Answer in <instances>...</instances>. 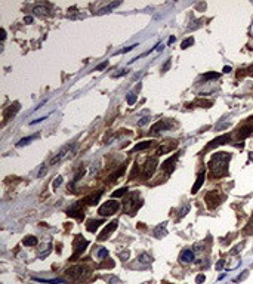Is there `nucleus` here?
I'll return each mask as SVG.
<instances>
[{
	"label": "nucleus",
	"mask_w": 253,
	"mask_h": 284,
	"mask_svg": "<svg viewBox=\"0 0 253 284\" xmlns=\"http://www.w3.org/2000/svg\"><path fill=\"white\" fill-rule=\"evenodd\" d=\"M231 160V154L229 153H216L213 154L210 161H209V169L212 172V176L215 178H220V176L226 175L228 170V163Z\"/></svg>",
	"instance_id": "nucleus-1"
},
{
	"label": "nucleus",
	"mask_w": 253,
	"mask_h": 284,
	"mask_svg": "<svg viewBox=\"0 0 253 284\" xmlns=\"http://www.w3.org/2000/svg\"><path fill=\"white\" fill-rule=\"evenodd\" d=\"M142 203H144V201L139 198V194H138V192H132V194L124 200V212H126L127 215H132L133 216L135 212L142 206Z\"/></svg>",
	"instance_id": "nucleus-2"
},
{
	"label": "nucleus",
	"mask_w": 253,
	"mask_h": 284,
	"mask_svg": "<svg viewBox=\"0 0 253 284\" xmlns=\"http://www.w3.org/2000/svg\"><path fill=\"white\" fill-rule=\"evenodd\" d=\"M87 244H89V241H87V240H85L81 235L76 237V238H74V243H73V246H74V255L70 257V260H74L76 257H79L80 255L83 253V252L86 250Z\"/></svg>",
	"instance_id": "nucleus-3"
},
{
	"label": "nucleus",
	"mask_w": 253,
	"mask_h": 284,
	"mask_svg": "<svg viewBox=\"0 0 253 284\" xmlns=\"http://www.w3.org/2000/svg\"><path fill=\"white\" fill-rule=\"evenodd\" d=\"M119 207H120L119 201L110 200V201H107V203H104L102 206H101L99 210H98V213H99L101 216H110V215L116 213V212L119 210Z\"/></svg>",
	"instance_id": "nucleus-4"
},
{
	"label": "nucleus",
	"mask_w": 253,
	"mask_h": 284,
	"mask_svg": "<svg viewBox=\"0 0 253 284\" xmlns=\"http://www.w3.org/2000/svg\"><path fill=\"white\" fill-rule=\"evenodd\" d=\"M204 201H206V204H207V207H209V209H216V207L220 204L222 198H220V196L218 194V191H210V192H207L206 194Z\"/></svg>",
	"instance_id": "nucleus-5"
},
{
	"label": "nucleus",
	"mask_w": 253,
	"mask_h": 284,
	"mask_svg": "<svg viewBox=\"0 0 253 284\" xmlns=\"http://www.w3.org/2000/svg\"><path fill=\"white\" fill-rule=\"evenodd\" d=\"M155 166H157V158L155 157H151V158H148L144 164V167H142V173H141V178L144 176V179H148L150 176L154 173V170H155Z\"/></svg>",
	"instance_id": "nucleus-6"
},
{
	"label": "nucleus",
	"mask_w": 253,
	"mask_h": 284,
	"mask_svg": "<svg viewBox=\"0 0 253 284\" xmlns=\"http://www.w3.org/2000/svg\"><path fill=\"white\" fill-rule=\"evenodd\" d=\"M74 148H76V145H65V147H62L59 153H58V154H56V156H55L52 160H50V164L53 166V164H56V163L62 161L64 158H67V157L73 153Z\"/></svg>",
	"instance_id": "nucleus-7"
},
{
	"label": "nucleus",
	"mask_w": 253,
	"mask_h": 284,
	"mask_svg": "<svg viewBox=\"0 0 253 284\" xmlns=\"http://www.w3.org/2000/svg\"><path fill=\"white\" fill-rule=\"evenodd\" d=\"M252 132H253V118H250L246 124H243V126L238 129L237 136H238V139H244V138H247Z\"/></svg>",
	"instance_id": "nucleus-8"
},
{
	"label": "nucleus",
	"mask_w": 253,
	"mask_h": 284,
	"mask_svg": "<svg viewBox=\"0 0 253 284\" xmlns=\"http://www.w3.org/2000/svg\"><path fill=\"white\" fill-rule=\"evenodd\" d=\"M117 225H119V221H117V219H116V221H113V222H110L105 226V228H104V231L99 234L98 240H99V241H104V240H107V238L110 237V234H111V232H113V231L117 228Z\"/></svg>",
	"instance_id": "nucleus-9"
},
{
	"label": "nucleus",
	"mask_w": 253,
	"mask_h": 284,
	"mask_svg": "<svg viewBox=\"0 0 253 284\" xmlns=\"http://www.w3.org/2000/svg\"><path fill=\"white\" fill-rule=\"evenodd\" d=\"M20 111V104L18 102H13L12 105H9L6 110H5V123L7 122V120H11L12 117H15V114Z\"/></svg>",
	"instance_id": "nucleus-10"
},
{
	"label": "nucleus",
	"mask_w": 253,
	"mask_h": 284,
	"mask_svg": "<svg viewBox=\"0 0 253 284\" xmlns=\"http://www.w3.org/2000/svg\"><path fill=\"white\" fill-rule=\"evenodd\" d=\"M83 272H85V266H81V265H79V266H73V268H70V269H67V275L70 278H73V280H76V278H80L83 277Z\"/></svg>",
	"instance_id": "nucleus-11"
},
{
	"label": "nucleus",
	"mask_w": 253,
	"mask_h": 284,
	"mask_svg": "<svg viewBox=\"0 0 253 284\" xmlns=\"http://www.w3.org/2000/svg\"><path fill=\"white\" fill-rule=\"evenodd\" d=\"M229 139H231V136L229 135H222V136H219V138H216V139H213L210 144H207L206 149L216 148V147H219V145H224V144H226V142H229Z\"/></svg>",
	"instance_id": "nucleus-12"
},
{
	"label": "nucleus",
	"mask_w": 253,
	"mask_h": 284,
	"mask_svg": "<svg viewBox=\"0 0 253 284\" xmlns=\"http://www.w3.org/2000/svg\"><path fill=\"white\" fill-rule=\"evenodd\" d=\"M178 156H179V153H178V154H173L172 157H169V158L166 160V161H164L163 164H161V169H163V170H166L167 173H172V172H173V169H175V166H173V164H175V161H176V158H178Z\"/></svg>",
	"instance_id": "nucleus-13"
},
{
	"label": "nucleus",
	"mask_w": 253,
	"mask_h": 284,
	"mask_svg": "<svg viewBox=\"0 0 253 284\" xmlns=\"http://www.w3.org/2000/svg\"><path fill=\"white\" fill-rule=\"evenodd\" d=\"M67 215L68 216H74V217H79V219H81L83 217V210H81V203H77L74 204L71 209L67 210Z\"/></svg>",
	"instance_id": "nucleus-14"
},
{
	"label": "nucleus",
	"mask_w": 253,
	"mask_h": 284,
	"mask_svg": "<svg viewBox=\"0 0 253 284\" xmlns=\"http://www.w3.org/2000/svg\"><path fill=\"white\" fill-rule=\"evenodd\" d=\"M181 262H184V264H188V262H193L194 260V252L191 249H185V250L181 252Z\"/></svg>",
	"instance_id": "nucleus-15"
},
{
	"label": "nucleus",
	"mask_w": 253,
	"mask_h": 284,
	"mask_svg": "<svg viewBox=\"0 0 253 284\" xmlns=\"http://www.w3.org/2000/svg\"><path fill=\"white\" fill-rule=\"evenodd\" d=\"M170 127V122L169 120H160V122H157L155 124H154L153 127H151V132H160V130H166V129Z\"/></svg>",
	"instance_id": "nucleus-16"
},
{
	"label": "nucleus",
	"mask_w": 253,
	"mask_h": 284,
	"mask_svg": "<svg viewBox=\"0 0 253 284\" xmlns=\"http://www.w3.org/2000/svg\"><path fill=\"white\" fill-rule=\"evenodd\" d=\"M154 237H157V238H161V237H166L167 234V230H166V223H160L157 225L155 228H154Z\"/></svg>",
	"instance_id": "nucleus-17"
},
{
	"label": "nucleus",
	"mask_w": 253,
	"mask_h": 284,
	"mask_svg": "<svg viewBox=\"0 0 253 284\" xmlns=\"http://www.w3.org/2000/svg\"><path fill=\"white\" fill-rule=\"evenodd\" d=\"M203 182H204V172H201L198 176H197V181H195V183H194L193 187V194H197L198 192L200 187L203 185Z\"/></svg>",
	"instance_id": "nucleus-18"
},
{
	"label": "nucleus",
	"mask_w": 253,
	"mask_h": 284,
	"mask_svg": "<svg viewBox=\"0 0 253 284\" xmlns=\"http://www.w3.org/2000/svg\"><path fill=\"white\" fill-rule=\"evenodd\" d=\"M120 3L121 2H113V3H110L108 6H105V7H102V9H99V12H98V15H104V14H108L111 9H114V7H117V6H120Z\"/></svg>",
	"instance_id": "nucleus-19"
},
{
	"label": "nucleus",
	"mask_w": 253,
	"mask_h": 284,
	"mask_svg": "<svg viewBox=\"0 0 253 284\" xmlns=\"http://www.w3.org/2000/svg\"><path fill=\"white\" fill-rule=\"evenodd\" d=\"M101 223H102V221H87V231H89V232H95V231L98 230V226H99Z\"/></svg>",
	"instance_id": "nucleus-20"
},
{
	"label": "nucleus",
	"mask_w": 253,
	"mask_h": 284,
	"mask_svg": "<svg viewBox=\"0 0 253 284\" xmlns=\"http://www.w3.org/2000/svg\"><path fill=\"white\" fill-rule=\"evenodd\" d=\"M153 144V141H145V142H139V144H136L135 147L132 148V153H136V151H141V149H146L150 145Z\"/></svg>",
	"instance_id": "nucleus-21"
},
{
	"label": "nucleus",
	"mask_w": 253,
	"mask_h": 284,
	"mask_svg": "<svg viewBox=\"0 0 253 284\" xmlns=\"http://www.w3.org/2000/svg\"><path fill=\"white\" fill-rule=\"evenodd\" d=\"M47 167H49L47 163H43V164L39 167V170L36 172V178H43V176L47 173Z\"/></svg>",
	"instance_id": "nucleus-22"
},
{
	"label": "nucleus",
	"mask_w": 253,
	"mask_h": 284,
	"mask_svg": "<svg viewBox=\"0 0 253 284\" xmlns=\"http://www.w3.org/2000/svg\"><path fill=\"white\" fill-rule=\"evenodd\" d=\"M33 12L36 15H46L47 14V7L43 6V5H37V6H34Z\"/></svg>",
	"instance_id": "nucleus-23"
},
{
	"label": "nucleus",
	"mask_w": 253,
	"mask_h": 284,
	"mask_svg": "<svg viewBox=\"0 0 253 284\" xmlns=\"http://www.w3.org/2000/svg\"><path fill=\"white\" fill-rule=\"evenodd\" d=\"M37 136H39V135H31V136H27V138H22V139H21V141L18 142L16 145H18V147H24V145H27V144H30L33 139H36Z\"/></svg>",
	"instance_id": "nucleus-24"
},
{
	"label": "nucleus",
	"mask_w": 253,
	"mask_h": 284,
	"mask_svg": "<svg viewBox=\"0 0 253 284\" xmlns=\"http://www.w3.org/2000/svg\"><path fill=\"white\" fill-rule=\"evenodd\" d=\"M101 194H102V192L99 191V192H98L96 196L93 194V196H90V197H87V198H85V201H87V204H96V203H98V200H99Z\"/></svg>",
	"instance_id": "nucleus-25"
},
{
	"label": "nucleus",
	"mask_w": 253,
	"mask_h": 284,
	"mask_svg": "<svg viewBox=\"0 0 253 284\" xmlns=\"http://www.w3.org/2000/svg\"><path fill=\"white\" fill-rule=\"evenodd\" d=\"M22 243H24V246H36L37 244V238L33 235H28L27 238H24Z\"/></svg>",
	"instance_id": "nucleus-26"
},
{
	"label": "nucleus",
	"mask_w": 253,
	"mask_h": 284,
	"mask_svg": "<svg viewBox=\"0 0 253 284\" xmlns=\"http://www.w3.org/2000/svg\"><path fill=\"white\" fill-rule=\"evenodd\" d=\"M193 43H194V39L193 37H188V39H185V40L181 43V47H182V49H186L188 46H191Z\"/></svg>",
	"instance_id": "nucleus-27"
},
{
	"label": "nucleus",
	"mask_w": 253,
	"mask_h": 284,
	"mask_svg": "<svg viewBox=\"0 0 253 284\" xmlns=\"http://www.w3.org/2000/svg\"><path fill=\"white\" fill-rule=\"evenodd\" d=\"M126 101H127V104H130V105H133V104L136 102V95L133 93V92H129V93H127Z\"/></svg>",
	"instance_id": "nucleus-28"
},
{
	"label": "nucleus",
	"mask_w": 253,
	"mask_h": 284,
	"mask_svg": "<svg viewBox=\"0 0 253 284\" xmlns=\"http://www.w3.org/2000/svg\"><path fill=\"white\" fill-rule=\"evenodd\" d=\"M138 260H139L141 264H142V262H144V264H150V262H151L153 259H151V257L148 256L146 253H144V255H141V256L138 257Z\"/></svg>",
	"instance_id": "nucleus-29"
},
{
	"label": "nucleus",
	"mask_w": 253,
	"mask_h": 284,
	"mask_svg": "<svg viewBox=\"0 0 253 284\" xmlns=\"http://www.w3.org/2000/svg\"><path fill=\"white\" fill-rule=\"evenodd\" d=\"M188 212H190V206L186 204V206H184V207H182V209L179 210V215H178V219H182V217L185 216V215L188 213Z\"/></svg>",
	"instance_id": "nucleus-30"
},
{
	"label": "nucleus",
	"mask_w": 253,
	"mask_h": 284,
	"mask_svg": "<svg viewBox=\"0 0 253 284\" xmlns=\"http://www.w3.org/2000/svg\"><path fill=\"white\" fill-rule=\"evenodd\" d=\"M49 252H50V246H49V244H47V246H43V247H41V252L39 253V256L45 257L46 255H49Z\"/></svg>",
	"instance_id": "nucleus-31"
},
{
	"label": "nucleus",
	"mask_w": 253,
	"mask_h": 284,
	"mask_svg": "<svg viewBox=\"0 0 253 284\" xmlns=\"http://www.w3.org/2000/svg\"><path fill=\"white\" fill-rule=\"evenodd\" d=\"M107 256H108V250H107V249H102V247H101L99 250L96 252V257H99V259L107 257Z\"/></svg>",
	"instance_id": "nucleus-32"
},
{
	"label": "nucleus",
	"mask_w": 253,
	"mask_h": 284,
	"mask_svg": "<svg viewBox=\"0 0 253 284\" xmlns=\"http://www.w3.org/2000/svg\"><path fill=\"white\" fill-rule=\"evenodd\" d=\"M219 74H216V73H207V74H203L201 75V79L203 80H209V79H218Z\"/></svg>",
	"instance_id": "nucleus-33"
},
{
	"label": "nucleus",
	"mask_w": 253,
	"mask_h": 284,
	"mask_svg": "<svg viewBox=\"0 0 253 284\" xmlns=\"http://www.w3.org/2000/svg\"><path fill=\"white\" fill-rule=\"evenodd\" d=\"M172 149V147H166V145H163V147H160L159 151H157V156H161V154H164V153H167V151H170Z\"/></svg>",
	"instance_id": "nucleus-34"
},
{
	"label": "nucleus",
	"mask_w": 253,
	"mask_h": 284,
	"mask_svg": "<svg viewBox=\"0 0 253 284\" xmlns=\"http://www.w3.org/2000/svg\"><path fill=\"white\" fill-rule=\"evenodd\" d=\"M126 192H127V188H121V189H119V191H114L111 196L113 197H121L123 194H126Z\"/></svg>",
	"instance_id": "nucleus-35"
},
{
	"label": "nucleus",
	"mask_w": 253,
	"mask_h": 284,
	"mask_svg": "<svg viewBox=\"0 0 253 284\" xmlns=\"http://www.w3.org/2000/svg\"><path fill=\"white\" fill-rule=\"evenodd\" d=\"M138 170H139V166L138 164H135L132 169V173H130V179H135V176L138 175Z\"/></svg>",
	"instance_id": "nucleus-36"
},
{
	"label": "nucleus",
	"mask_w": 253,
	"mask_h": 284,
	"mask_svg": "<svg viewBox=\"0 0 253 284\" xmlns=\"http://www.w3.org/2000/svg\"><path fill=\"white\" fill-rule=\"evenodd\" d=\"M247 275H249V271H243V272H241V275H240L238 278H235V280H234V281H235V283H238V281H241V280H243V278H246Z\"/></svg>",
	"instance_id": "nucleus-37"
},
{
	"label": "nucleus",
	"mask_w": 253,
	"mask_h": 284,
	"mask_svg": "<svg viewBox=\"0 0 253 284\" xmlns=\"http://www.w3.org/2000/svg\"><path fill=\"white\" fill-rule=\"evenodd\" d=\"M61 183H62V178H61V176H58V178H56V179L53 181V188L56 189V188H58V187L61 185Z\"/></svg>",
	"instance_id": "nucleus-38"
},
{
	"label": "nucleus",
	"mask_w": 253,
	"mask_h": 284,
	"mask_svg": "<svg viewBox=\"0 0 253 284\" xmlns=\"http://www.w3.org/2000/svg\"><path fill=\"white\" fill-rule=\"evenodd\" d=\"M136 47V45H133V46H127V47H124V49H121L120 52H117L116 55H119V54H126V52H129V50H132V49H135Z\"/></svg>",
	"instance_id": "nucleus-39"
},
{
	"label": "nucleus",
	"mask_w": 253,
	"mask_h": 284,
	"mask_svg": "<svg viewBox=\"0 0 253 284\" xmlns=\"http://www.w3.org/2000/svg\"><path fill=\"white\" fill-rule=\"evenodd\" d=\"M148 122H150V117H144V118H141L139 122H138V126H145Z\"/></svg>",
	"instance_id": "nucleus-40"
},
{
	"label": "nucleus",
	"mask_w": 253,
	"mask_h": 284,
	"mask_svg": "<svg viewBox=\"0 0 253 284\" xmlns=\"http://www.w3.org/2000/svg\"><path fill=\"white\" fill-rule=\"evenodd\" d=\"M204 280H206V277H204L203 274H198V275H197V278H195V281H197V284L204 283Z\"/></svg>",
	"instance_id": "nucleus-41"
},
{
	"label": "nucleus",
	"mask_w": 253,
	"mask_h": 284,
	"mask_svg": "<svg viewBox=\"0 0 253 284\" xmlns=\"http://www.w3.org/2000/svg\"><path fill=\"white\" fill-rule=\"evenodd\" d=\"M127 74V70H121L120 73H116V74H113V77L114 79H117V77H123V75H126Z\"/></svg>",
	"instance_id": "nucleus-42"
},
{
	"label": "nucleus",
	"mask_w": 253,
	"mask_h": 284,
	"mask_svg": "<svg viewBox=\"0 0 253 284\" xmlns=\"http://www.w3.org/2000/svg\"><path fill=\"white\" fill-rule=\"evenodd\" d=\"M107 65H108V61H104V62H102V64H99L98 67L95 68V71H101V70H104V68H105Z\"/></svg>",
	"instance_id": "nucleus-43"
},
{
	"label": "nucleus",
	"mask_w": 253,
	"mask_h": 284,
	"mask_svg": "<svg viewBox=\"0 0 253 284\" xmlns=\"http://www.w3.org/2000/svg\"><path fill=\"white\" fill-rule=\"evenodd\" d=\"M129 255H130V253H129V252H123V253H120V255H119V256L120 257H121V259H123V260H126V259H127V257H129Z\"/></svg>",
	"instance_id": "nucleus-44"
},
{
	"label": "nucleus",
	"mask_w": 253,
	"mask_h": 284,
	"mask_svg": "<svg viewBox=\"0 0 253 284\" xmlns=\"http://www.w3.org/2000/svg\"><path fill=\"white\" fill-rule=\"evenodd\" d=\"M170 64H172V61H170V59H169V61L166 62V64H164V65H163V71H167V70H169V68H170Z\"/></svg>",
	"instance_id": "nucleus-45"
},
{
	"label": "nucleus",
	"mask_w": 253,
	"mask_h": 284,
	"mask_svg": "<svg viewBox=\"0 0 253 284\" xmlns=\"http://www.w3.org/2000/svg\"><path fill=\"white\" fill-rule=\"evenodd\" d=\"M45 118H47V117H40V118H37V120H33V122H31V124H36V123H40V122H43Z\"/></svg>",
	"instance_id": "nucleus-46"
},
{
	"label": "nucleus",
	"mask_w": 253,
	"mask_h": 284,
	"mask_svg": "<svg viewBox=\"0 0 253 284\" xmlns=\"http://www.w3.org/2000/svg\"><path fill=\"white\" fill-rule=\"evenodd\" d=\"M24 21H25L27 24H31V22H33V18H31V16H25V18H24Z\"/></svg>",
	"instance_id": "nucleus-47"
},
{
	"label": "nucleus",
	"mask_w": 253,
	"mask_h": 284,
	"mask_svg": "<svg viewBox=\"0 0 253 284\" xmlns=\"http://www.w3.org/2000/svg\"><path fill=\"white\" fill-rule=\"evenodd\" d=\"M222 266H224V260H220V262H218V264H216V268H218V269H220Z\"/></svg>",
	"instance_id": "nucleus-48"
},
{
	"label": "nucleus",
	"mask_w": 253,
	"mask_h": 284,
	"mask_svg": "<svg viewBox=\"0 0 253 284\" xmlns=\"http://www.w3.org/2000/svg\"><path fill=\"white\" fill-rule=\"evenodd\" d=\"M5 39H6V31L2 30V40H5Z\"/></svg>",
	"instance_id": "nucleus-49"
},
{
	"label": "nucleus",
	"mask_w": 253,
	"mask_h": 284,
	"mask_svg": "<svg viewBox=\"0 0 253 284\" xmlns=\"http://www.w3.org/2000/svg\"><path fill=\"white\" fill-rule=\"evenodd\" d=\"M229 71H231V67H228V65L224 67V73H229Z\"/></svg>",
	"instance_id": "nucleus-50"
},
{
	"label": "nucleus",
	"mask_w": 253,
	"mask_h": 284,
	"mask_svg": "<svg viewBox=\"0 0 253 284\" xmlns=\"http://www.w3.org/2000/svg\"><path fill=\"white\" fill-rule=\"evenodd\" d=\"M173 41H175V37H170V39H169V45H172Z\"/></svg>",
	"instance_id": "nucleus-51"
},
{
	"label": "nucleus",
	"mask_w": 253,
	"mask_h": 284,
	"mask_svg": "<svg viewBox=\"0 0 253 284\" xmlns=\"http://www.w3.org/2000/svg\"><path fill=\"white\" fill-rule=\"evenodd\" d=\"M249 71H250V74L253 75V65H252V68H250V70H249Z\"/></svg>",
	"instance_id": "nucleus-52"
}]
</instances>
